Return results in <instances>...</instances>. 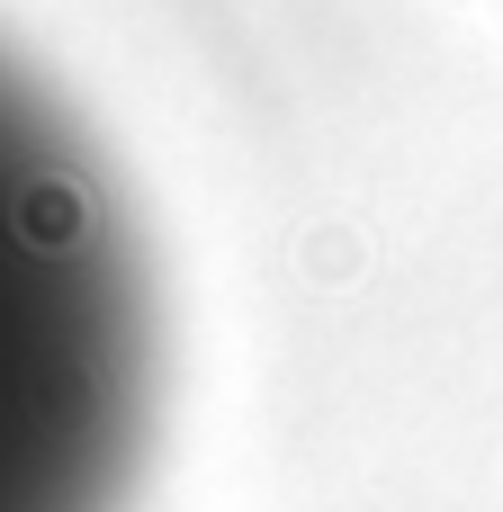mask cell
<instances>
[{"label":"cell","instance_id":"6da1fadb","mask_svg":"<svg viewBox=\"0 0 503 512\" xmlns=\"http://www.w3.org/2000/svg\"><path fill=\"white\" fill-rule=\"evenodd\" d=\"M153 450V279L81 126L0 54V512H126Z\"/></svg>","mask_w":503,"mask_h":512}]
</instances>
